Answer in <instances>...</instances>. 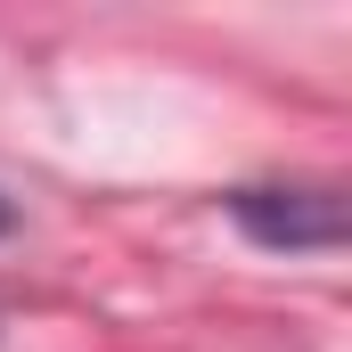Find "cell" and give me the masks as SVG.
Instances as JSON below:
<instances>
[{"mask_svg":"<svg viewBox=\"0 0 352 352\" xmlns=\"http://www.w3.org/2000/svg\"><path fill=\"white\" fill-rule=\"evenodd\" d=\"M8 230H16V205H8V197H0V238H8Z\"/></svg>","mask_w":352,"mask_h":352,"instance_id":"obj_2","label":"cell"},{"mask_svg":"<svg viewBox=\"0 0 352 352\" xmlns=\"http://www.w3.org/2000/svg\"><path fill=\"white\" fill-rule=\"evenodd\" d=\"M230 221L254 246H270V254H336L344 230H352L336 188H238L230 197Z\"/></svg>","mask_w":352,"mask_h":352,"instance_id":"obj_1","label":"cell"}]
</instances>
